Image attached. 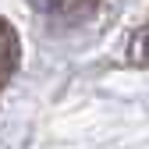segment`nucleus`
I'll return each mask as SVG.
<instances>
[{
  "instance_id": "nucleus-1",
  "label": "nucleus",
  "mask_w": 149,
  "mask_h": 149,
  "mask_svg": "<svg viewBox=\"0 0 149 149\" xmlns=\"http://www.w3.org/2000/svg\"><path fill=\"white\" fill-rule=\"evenodd\" d=\"M18 61V46H14V32L7 25H0V82H7V74Z\"/></svg>"
},
{
  "instance_id": "nucleus-2",
  "label": "nucleus",
  "mask_w": 149,
  "mask_h": 149,
  "mask_svg": "<svg viewBox=\"0 0 149 149\" xmlns=\"http://www.w3.org/2000/svg\"><path fill=\"white\" fill-rule=\"evenodd\" d=\"M135 61L149 68V29H146V32L139 36V39H135Z\"/></svg>"
},
{
  "instance_id": "nucleus-3",
  "label": "nucleus",
  "mask_w": 149,
  "mask_h": 149,
  "mask_svg": "<svg viewBox=\"0 0 149 149\" xmlns=\"http://www.w3.org/2000/svg\"><path fill=\"white\" fill-rule=\"evenodd\" d=\"M29 4H32V7H39V11H53L61 0H29Z\"/></svg>"
}]
</instances>
